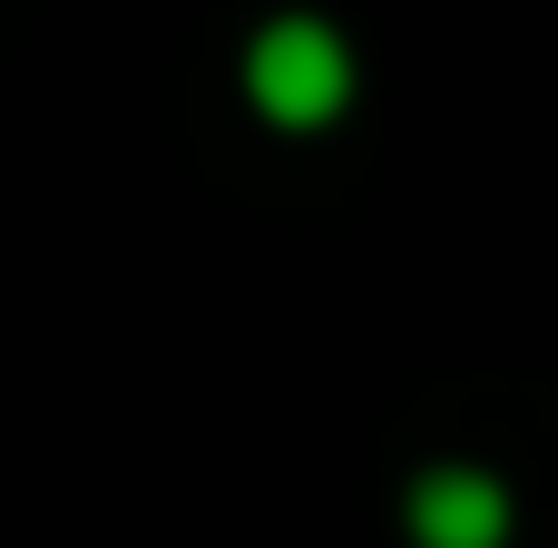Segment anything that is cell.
Instances as JSON below:
<instances>
[{"label":"cell","instance_id":"obj_1","mask_svg":"<svg viewBox=\"0 0 558 548\" xmlns=\"http://www.w3.org/2000/svg\"><path fill=\"white\" fill-rule=\"evenodd\" d=\"M235 78H245V108H255L265 127H284V137L333 127V118L353 108V88H363L353 39H343L324 10H275V20H255Z\"/></svg>","mask_w":558,"mask_h":548},{"label":"cell","instance_id":"obj_2","mask_svg":"<svg viewBox=\"0 0 558 548\" xmlns=\"http://www.w3.org/2000/svg\"><path fill=\"white\" fill-rule=\"evenodd\" d=\"M402 529H412V548H510L520 500H510V480L481 471V461H432V471H412V490H402Z\"/></svg>","mask_w":558,"mask_h":548}]
</instances>
